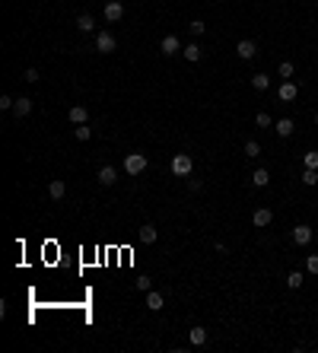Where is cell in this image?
I'll return each mask as SVG.
<instances>
[{
  "label": "cell",
  "instance_id": "obj_33",
  "mask_svg": "<svg viewBox=\"0 0 318 353\" xmlns=\"http://www.w3.org/2000/svg\"><path fill=\"white\" fill-rule=\"evenodd\" d=\"M23 80H26V83H38V70H35V67H29V70L23 73Z\"/></svg>",
  "mask_w": 318,
  "mask_h": 353
},
{
  "label": "cell",
  "instance_id": "obj_35",
  "mask_svg": "<svg viewBox=\"0 0 318 353\" xmlns=\"http://www.w3.org/2000/svg\"><path fill=\"white\" fill-rule=\"evenodd\" d=\"M315 124H318V112H315Z\"/></svg>",
  "mask_w": 318,
  "mask_h": 353
},
{
  "label": "cell",
  "instance_id": "obj_11",
  "mask_svg": "<svg viewBox=\"0 0 318 353\" xmlns=\"http://www.w3.org/2000/svg\"><path fill=\"white\" fill-rule=\"evenodd\" d=\"M252 223H255L258 229H264V226H270V223H274V213H270L267 207H258V210H255V216H252Z\"/></svg>",
  "mask_w": 318,
  "mask_h": 353
},
{
  "label": "cell",
  "instance_id": "obj_15",
  "mask_svg": "<svg viewBox=\"0 0 318 353\" xmlns=\"http://www.w3.org/2000/svg\"><path fill=\"white\" fill-rule=\"evenodd\" d=\"M29 112H32V99L19 96V99H16V105H13V115H16V118H26Z\"/></svg>",
  "mask_w": 318,
  "mask_h": 353
},
{
  "label": "cell",
  "instance_id": "obj_36",
  "mask_svg": "<svg viewBox=\"0 0 318 353\" xmlns=\"http://www.w3.org/2000/svg\"><path fill=\"white\" fill-rule=\"evenodd\" d=\"M315 235H318V229H315Z\"/></svg>",
  "mask_w": 318,
  "mask_h": 353
},
{
  "label": "cell",
  "instance_id": "obj_12",
  "mask_svg": "<svg viewBox=\"0 0 318 353\" xmlns=\"http://www.w3.org/2000/svg\"><path fill=\"white\" fill-rule=\"evenodd\" d=\"M137 239L144 242V245H153V242L159 239V233H156V226H150V223H146V226H140L137 229Z\"/></svg>",
  "mask_w": 318,
  "mask_h": 353
},
{
  "label": "cell",
  "instance_id": "obj_8",
  "mask_svg": "<svg viewBox=\"0 0 318 353\" xmlns=\"http://www.w3.org/2000/svg\"><path fill=\"white\" fill-rule=\"evenodd\" d=\"M121 16H124V3H121V0H108L105 3V19L108 23H118Z\"/></svg>",
  "mask_w": 318,
  "mask_h": 353
},
{
  "label": "cell",
  "instance_id": "obj_7",
  "mask_svg": "<svg viewBox=\"0 0 318 353\" xmlns=\"http://www.w3.org/2000/svg\"><path fill=\"white\" fill-rule=\"evenodd\" d=\"M159 51L166 54V58H172V54H178L181 51V42H178V35H166L159 42Z\"/></svg>",
  "mask_w": 318,
  "mask_h": 353
},
{
  "label": "cell",
  "instance_id": "obj_5",
  "mask_svg": "<svg viewBox=\"0 0 318 353\" xmlns=\"http://www.w3.org/2000/svg\"><path fill=\"white\" fill-rule=\"evenodd\" d=\"M296 96H299V86H296L293 80H283V86L277 89V99H280V102H293Z\"/></svg>",
  "mask_w": 318,
  "mask_h": 353
},
{
  "label": "cell",
  "instance_id": "obj_26",
  "mask_svg": "<svg viewBox=\"0 0 318 353\" xmlns=\"http://www.w3.org/2000/svg\"><path fill=\"white\" fill-rule=\"evenodd\" d=\"M134 287H137L140 293H150V290H153V280H150V277H137V280H134Z\"/></svg>",
  "mask_w": 318,
  "mask_h": 353
},
{
  "label": "cell",
  "instance_id": "obj_31",
  "mask_svg": "<svg viewBox=\"0 0 318 353\" xmlns=\"http://www.w3.org/2000/svg\"><path fill=\"white\" fill-rule=\"evenodd\" d=\"M306 270H309V274H318V255H309L306 258Z\"/></svg>",
  "mask_w": 318,
  "mask_h": 353
},
{
  "label": "cell",
  "instance_id": "obj_32",
  "mask_svg": "<svg viewBox=\"0 0 318 353\" xmlns=\"http://www.w3.org/2000/svg\"><path fill=\"white\" fill-rule=\"evenodd\" d=\"M13 105H16L13 96H0V108H3V112H13Z\"/></svg>",
  "mask_w": 318,
  "mask_h": 353
},
{
  "label": "cell",
  "instance_id": "obj_16",
  "mask_svg": "<svg viewBox=\"0 0 318 353\" xmlns=\"http://www.w3.org/2000/svg\"><path fill=\"white\" fill-rule=\"evenodd\" d=\"M181 54H185V60H191V64H198L201 58H204V51L198 48V42H191V45H185V48H181Z\"/></svg>",
  "mask_w": 318,
  "mask_h": 353
},
{
  "label": "cell",
  "instance_id": "obj_34",
  "mask_svg": "<svg viewBox=\"0 0 318 353\" xmlns=\"http://www.w3.org/2000/svg\"><path fill=\"white\" fill-rule=\"evenodd\" d=\"M188 188H191V191H201V188H204V181H201V178H191V181H188Z\"/></svg>",
  "mask_w": 318,
  "mask_h": 353
},
{
  "label": "cell",
  "instance_id": "obj_2",
  "mask_svg": "<svg viewBox=\"0 0 318 353\" xmlns=\"http://www.w3.org/2000/svg\"><path fill=\"white\" fill-rule=\"evenodd\" d=\"M124 172H127V175L146 172V153H127V156H124Z\"/></svg>",
  "mask_w": 318,
  "mask_h": 353
},
{
  "label": "cell",
  "instance_id": "obj_28",
  "mask_svg": "<svg viewBox=\"0 0 318 353\" xmlns=\"http://www.w3.org/2000/svg\"><path fill=\"white\" fill-rule=\"evenodd\" d=\"M302 162H306V169H318V150H309L302 156Z\"/></svg>",
  "mask_w": 318,
  "mask_h": 353
},
{
  "label": "cell",
  "instance_id": "obj_25",
  "mask_svg": "<svg viewBox=\"0 0 318 353\" xmlns=\"http://www.w3.org/2000/svg\"><path fill=\"white\" fill-rule=\"evenodd\" d=\"M255 124H258V127H274V118H270L267 112H258V115H255Z\"/></svg>",
  "mask_w": 318,
  "mask_h": 353
},
{
  "label": "cell",
  "instance_id": "obj_3",
  "mask_svg": "<svg viewBox=\"0 0 318 353\" xmlns=\"http://www.w3.org/2000/svg\"><path fill=\"white\" fill-rule=\"evenodd\" d=\"M96 51H99V54L118 51V38H115L112 32H99V35H96Z\"/></svg>",
  "mask_w": 318,
  "mask_h": 353
},
{
  "label": "cell",
  "instance_id": "obj_9",
  "mask_svg": "<svg viewBox=\"0 0 318 353\" xmlns=\"http://www.w3.org/2000/svg\"><path fill=\"white\" fill-rule=\"evenodd\" d=\"M67 118H70V124H86V121H89V112H86V105H70Z\"/></svg>",
  "mask_w": 318,
  "mask_h": 353
},
{
  "label": "cell",
  "instance_id": "obj_18",
  "mask_svg": "<svg viewBox=\"0 0 318 353\" xmlns=\"http://www.w3.org/2000/svg\"><path fill=\"white\" fill-rule=\"evenodd\" d=\"M162 305H166V299H162V293H156V290H150V293H146V309H150V312H159Z\"/></svg>",
  "mask_w": 318,
  "mask_h": 353
},
{
  "label": "cell",
  "instance_id": "obj_24",
  "mask_svg": "<svg viewBox=\"0 0 318 353\" xmlns=\"http://www.w3.org/2000/svg\"><path fill=\"white\" fill-rule=\"evenodd\" d=\"M245 156H248V159H258V156H261V144H258V140H248V144H245Z\"/></svg>",
  "mask_w": 318,
  "mask_h": 353
},
{
  "label": "cell",
  "instance_id": "obj_4",
  "mask_svg": "<svg viewBox=\"0 0 318 353\" xmlns=\"http://www.w3.org/2000/svg\"><path fill=\"white\" fill-rule=\"evenodd\" d=\"M312 239H315V229H312V226H306V223H299V226L293 229V242H296L299 248H306Z\"/></svg>",
  "mask_w": 318,
  "mask_h": 353
},
{
  "label": "cell",
  "instance_id": "obj_17",
  "mask_svg": "<svg viewBox=\"0 0 318 353\" xmlns=\"http://www.w3.org/2000/svg\"><path fill=\"white\" fill-rule=\"evenodd\" d=\"M252 185L255 188H267L270 185V172H267V169H255V172H252Z\"/></svg>",
  "mask_w": 318,
  "mask_h": 353
},
{
  "label": "cell",
  "instance_id": "obj_19",
  "mask_svg": "<svg viewBox=\"0 0 318 353\" xmlns=\"http://www.w3.org/2000/svg\"><path fill=\"white\" fill-rule=\"evenodd\" d=\"M77 29L80 32H92V29H96V19H92L89 13H80V16H77Z\"/></svg>",
  "mask_w": 318,
  "mask_h": 353
},
{
  "label": "cell",
  "instance_id": "obj_10",
  "mask_svg": "<svg viewBox=\"0 0 318 353\" xmlns=\"http://www.w3.org/2000/svg\"><path fill=\"white\" fill-rule=\"evenodd\" d=\"M96 178H99V185L108 188V185H115V181H118V169H115V166H102Z\"/></svg>",
  "mask_w": 318,
  "mask_h": 353
},
{
  "label": "cell",
  "instance_id": "obj_6",
  "mask_svg": "<svg viewBox=\"0 0 318 353\" xmlns=\"http://www.w3.org/2000/svg\"><path fill=\"white\" fill-rule=\"evenodd\" d=\"M235 54H239V58H242V60H252V58H255V54H258V45H255V42H252V38H242V42H239V45H235Z\"/></svg>",
  "mask_w": 318,
  "mask_h": 353
},
{
  "label": "cell",
  "instance_id": "obj_29",
  "mask_svg": "<svg viewBox=\"0 0 318 353\" xmlns=\"http://www.w3.org/2000/svg\"><path fill=\"white\" fill-rule=\"evenodd\" d=\"M73 134H77V140H89L92 137V127L89 124H77V131H73Z\"/></svg>",
  "mask_w": 318,
  "mask_h": 353
},
{
  "label": "cell",
  "instance_id": "obj_30",
  "mask_svg": "<svg viewBox=\"0 0 318 353\" xmlns=\"http://www.w3.org/2000/svg\"><path fill=\"white\" fill-rule=\"evenodd\" d=\"M204 29H207V26L201 23V19H194V23H188V32H191L194 38H198V35H204Z\"/></svg>",
  "mask_w": 318,
  "mask_h": 353
},
{
  "label": "cell",
  "instance_id": "obj_14",
  "mask_svg": "<svg viewBox=\"0 0 318 353\" xmlns=\"http://www.w3.org/2000/svg\"><path fill=\"white\" fill-rule=\"evenodd\" d=\"M274 131L280 134V137H293V131H296L293 118H280V121H274Z\"/></svg>",
  "mask_w": 318,
  "mask_h": 353
},
{
  "label": "cell",
  "instance_id": "obj_13",
  "mask_svg": "<svg viewBox=\"0 0 318 353\" xmlns=\"http://www.w3.org/2000/svg\"><path fill=\"white\" fill-rule=\"evenodd\" d=\"M188 341H191V347H204L207 344V331L201 328V324H194V328L188 331Z\"/></svg>",
  "mask_w": 318,
  "mask_h": 353
},
{
  "label": "cell",
  "instance_id": "obj_22",
  "mask_svg": "<svg viewBox=\"0 0 318 353\" xmlns=\"http://www.w3.org/2000/svg\"><path fill=\"white\" fill-rule=\"evenodd\" d=\"M302 280H306V277H302L299 270H289V274H287V287H289V290H299Z\"/></svg>",
  "mask_w": 318,
  "mask_h": 353
},
{
  "label": "cell",
  "instance_id": "obj_20",
  "mask_svg": "<svg viewBox=\"0 0 318 353\" xmlns=\"http://www.w3.org/2000/svg\"><path fill=\"white\" fill-rule=\"evenodd\" d=\"M48 194H51L54 201H60V198H64V194H67V185H64V181H60V178H54L51 185H48Z\"/></svg>",
  "mask_w": 318,
  "mask_h": 353
},
{
  "label": "cell",
  "instance_id": "obj_23",
  "mask_svg": "<svg viewBox=\"0 0 318 353\" xmlns=\"http://www.w3.org/2000/svg\"><path fill=\"white\" fill-rule=\"evenodd\" d=\"M302 185H318V169H302Z\"/></svg>",
  "mask_w": 318,
  "mask_h": 353
},
{
  "label": "cell",
  "instance_id": "obj_1",
  "mask_svg": "<svg viewBox=\"0 0 318 353\" xmlns=\"http://www.w3.org/2000/svg\"><path fill=\"white\" fill-rule=\"evenodd\" d=\"M191 169H194V159L188 153H175L172 156V175L185 178V175H191Z\"/></svg>",
  "mask_w": 318,
  "mask_h": 353
},
{
  "label": "cell",
  "instance_id": "obj_27",
  "mask_svg": "<svg viewBox=\"0 0 318 353\" xmlns=\"http://www.w3.org/2000/svg\"><path fill=\"white\" fill-rule=\"evenodd\" d=\"M277 73H280V77H283V80H293V73H296V67H293V64H289V60H283V64H280V70H277Z\"/></svg>",
  "mask_w": 318,
  "mask_h": 353
},
{
  "label": "cell",
  "instance_id": "obj_21",
  "mask_svg": "<svg viewBox=\"0 0 318 353\" xmlns=\"http://www.w3.org/2000/svg\"><path fill=\"white\" fill-rule=\"evenodd\" d=\"M267 86H270V77H267V73H255V77H252V89L264 92Z\"/></svg>",
  "mask_w": 318,
  "mask_h": 353
}]
</instances>
